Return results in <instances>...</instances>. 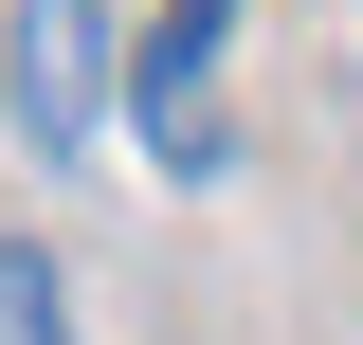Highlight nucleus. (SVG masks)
<instances>
[{
    "instance_id": "obj_2",
    "label": "nucleus",
    "mask_w": 363,
    "mask_h": 345,
    "mask_svg": "<svg viewBox=\"0 0 363 345\" xmlns=\"http://www.w3.org/2000/svg\"><path fill=\"white\" fill-rule=\"evenodd\" d=\"M218 37H236V0H164L145 55H128V109H145V146H164L182 182L218 164Z\"/></svg>"
},
{
    "instance_id": "obj_3",
    "label": "nucleus",
    "mask_w": 363,
    "mask_h": 345,
    "mask_svg": "<svg viewBox=\"0 0 363 345\" xmlns=\"http://www.w3.org/2000/svg\"><path fill=\"white\" fill-rule=\"evenodd\" d=\"M0 345H73V291H55L37 236H0Z\"/></svg>"
},
{
    "instance_id": "obj_1",
    "label": "nucleus",
    "mask_w": 363,
    "mask_h": 345,
    "mask_svg": "<svg viewBox=\"0 0 363 345\" xmlns=\"http://www.w3.org/2000/svg\"><path fill=\"white\" fill-rule=\"evenodd\" d=\"M109 0H0V91H18V146L37 164H73L91 128H109Z\"/></svg>"
}]
</instances>
